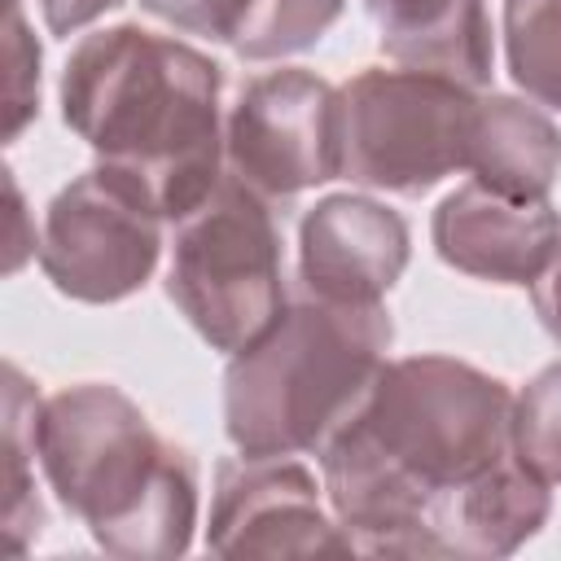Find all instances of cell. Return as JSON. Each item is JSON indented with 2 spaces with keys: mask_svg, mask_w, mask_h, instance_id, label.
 I'll return each instance as SVG.
<instances>
[{
  "mask_svg": "<svg viewBox=\"0 0 561 561\" xmlns=\"http://www.w3.org/2000/svg\"><path fill=\"white\" fill-rule=\"evenodd\" d=\"M408 254V219L368 193H329L298 228L302 285L333 302H381L399 285Z\"/></svg>",
  "mask_w": 561,
  "mask_h": 561,
  "instance_id": "8fae6325",
  "label": "cell"
},
{
  "mask_svg": "<svg viewBox=\"0 0 561 561\" xmlns=\"http://www.w3.org/2000/svg\"><path fill=\"white\" fill-rule=\"evenodd\" d=\"M473 88L408 66H368L337 88L342 180L377 193L421 197L469 171Z\"/></svg>",
  "mask_w": 561,
  "mask_h": 561,
  "instance_id": "8992f818",
  "label": "cell"
},
{
  "mask_svg": "<svg viewBox=\"0 0 561 561\" xmlns=\"http://www.w3.org/2000/svg\"><path fill=\"white\" fill-rule=\"evenodd\" d=\"M513 451L548 486H561V364H548L513 394Z\"/></svg>",
  "mask_w": 561,
  "mask_h": 561,
  "instance_id": "ac0fdd59",
  "label": "cell"
},
{
  "mask_svg": "<svg viewBox=\"0 0 561 561\" xmlns=\"http://www.w3.org/2000/svg\"><path fill=\"white\" fill-rule=\"evenodd\" d=\"M118 4L123 0H39V13L53 35H79L83 26H92L96 18H105Z\"/></svg>",
  "mask_w": 561,
  "mask_h": 561,
  "instance_id": "603a6c76",
  "label": "cell"
},
{
  "mask_svg": "<svg viewBox=\"0 0 561 561\" xmlns=\"http://www.w3.org/2000/svg\"><path fill=\"white\" fill-rule=\"evenodd\" d=\"M346 0H254L237 39L228 44L245 61H280L311 48L337 18Z\"/></svg>",
  "mask_w": 561,
  "mask_h": 561,
  "instance_id": "e0dca14e",
  "label": "cell"
},
{
  "mask_svg": "<svg viewBox=\"0 0 561 561\" xmlns=\"http://www.w3.org/2000/svg\"><path fill=\"white\" fill-rule=\"evenodd\" d=\"M219 61L136 22L83 35L61 70L66 127L167 224L224 180Z\"/></svg>",
  "mask_w": 561,
  "mask_h": 561,
  "instance_id": "7a4b0ae2",
  "label": "cell"
},
{
  "mask_svg": "<svg viewBox=\"0 0 561 561\" xmlns=\"http://www.w3.org/2000/svg\"><path fill=\"white\" fill-rule=\"evenodd\" d=\"M162 215L110 167H88L44 210L39 267L75 302H123L162 254Z\"/></svg>",
  "mask_w": 561,
  "mask_h": 561,
  "instance_id": "52a82bcc",
  "label": "cell"
},
{
  "mask_svg": "<svg viewBox=\"0 0 561 561\" xmlns=\"http://www.w3.org/2000/svg\"><path fill=\"white\" fill-rule=\"evenodd\" d=\"M504 61L535 105L561 114V0H504Z\"/></svg>",
  "mask_w": 561,
  "mask_h": 561,
  "instance_id": "2e32d148",
  "label": "cell"
},
{
  "mask_svg": "<svg viewBox=\"0 0 561 561\" xmlns=\"http://www.w3.org/2000/svg\"><path fill=\"white\" fill-rule=\"evenodd\" d=\"M171 228L167 298L180 316L224 355L259 342L289 307L272 202L224 171V180Z\"/></svg>",
  "mask_w": 561,
  "mask_h": 561,
  "instance_id": "5b68a950",
  "label": "cell"
},
{
  "mask_svg": "<svg viewBox=\"0 0 561 561\" xmlns=\"http://www.w3.org/2000/svg\"><path fill=\"white\" fill-rule=\"evenodd\" d=\"M224 167L267 202L337 180V88L302 66L245 79L224 118Z\"/></svg>",
  "mask_w": 561,
  "mask_h": 561,
  "instance_id": "ba28073f",
  "label": "cell"
},
{
  "mask_svg": "<svg viewBox=\"0 0 561 561\" xmlns=\"http://www.w3.org/2000/svg\"><path fill=\"white\" fill-rule=\"evenodd\" d=\"M456 0H364L368 18L377 22V35H381V48L386 44H399L408 35H416L421 26L438 22Z\"/></svg>",
  "mask_w": 561,
  "mask_h": 561,
  "instance_id": "44dd1931",
  "label": "cell"
},
{
  "mask_svg": "<svg viewBox=\"0 0 561 561\" xmlns=\"http://www.w3.org/2000/svg\"><path fill=\"white\" fill-rule=\"evenodd\" d=\"M381 53L394 66L443 75L460 88L482 92L495 70V31H491L486 0H456L438 22L421 26L399 44H386Z\"/></svg>",
  "mask_w": 561,
  "mask_h": 561,
  "instance_id": "5bb4252c",
  "label": "cell"
},
{
  "mask_svg": "<svg viewBox=\"0 0 561 561\" xmlns=\"http://www.w3.org/2000/svg\"><path fill=\"white\" fill-rule=\"evenodd\" d=\"M250 4L254 0H140V9L153 13L158 22L210 44H232Z\"/></svg>",
  "mask_w": 561,
  "mask_h": 561,
  "instance_id": "ffe728a7",
  "label": "cell"
},
{
  "mask_svg": "<svg viewBox=\"0 0 561 561\" xmlns=\"http://www.w3.org/2000/svg\"><path fill=\"white\" fill-rule=\"evenodd\" d=\"M4 197H9V241H4V272L13 276L26 259L39 254V232L26 215V202H22V188L13 180V171H4Z\"/></svg>",
  "mask_w": 561,
  "mask_h": 561,
  "instance_id": "7402d4cb",
  "label": "cell"
},
{
  "mask_svg": "<svg viewBox=\"0 0 561 561\" xmlns=\"http://www.w3.org/2000/svg\"><path fill=\"white\" fill-rule=\"evenodd\" d=\"M530 302H535V316H539L543 333L561 346V250H557L552 263L530 280Z\"/></svg>",
  "mask_w": 561,
  "mask_h": 561,
  "instance_id": "cb8c5ba5",
  "label": "cell"
},
{
  "mask_svg": "<svg viewBox=\"0 0 561 561\" xmlns=\"http://www.w3.org/2000/svg\"><path fill=\"white\" fill-rule=\"evenodd\" d=\"M430 237L438 259L465 276L530 285L561 250V210L548 197H508L469 175L438 202Z\"/></svg>",
  "mask_w": 561,
  "mask_h": 561,
  "instance_id": "30bf717a",
  "label": "cell"
},
{
  "mask_svg": "<svg viewBox=\"0 0 561 561\" xmlns=\"http://www.w3.org/2000/svg\"><path fill=\"white\" fill-rule=\"evenodd\" d=\"M35 456L48 491L96 548L127 561L188 552L197 526V465L167 443L140 403L110 381H79L39 399Z\"/></svg>",
  "mask_w": 561,
  "mask_h": 561,
  "instance_id": "3957f363",
  "label": "cell"
},
{
  "mask_svg": "<svg viewBox=\"0 0 561 561\" xmlns=\"http://www.w3.org/2000/svg\"><path fill=\"white\" fill-rule=\"evenodd\" d=\"M469 175L508 197H548L561 175V127L530 96L482 92L469 136Z\"/></svg>",
  "mask_w": 561,
  "mask_h": 561,
  "instance_id": "4fadbf2b",
  "label": "cell"
},
{
  "mask_svg": "<svg viewBox=\"0 0 561 561\" xmlns=\"http://www.w3.org/2000/svg\"><path fill=\"white\" fill-rule=\"evenodd\" d=\"M4 61H9V83H4V140H18L22 127L39 114V44H35V35L26 26L22 0H9Z\"/></svg>",
  "mask_w": 561,
  "mask_h": 561,
  "instance_id": "d6986e66",
  "label": "cell"
},
{
  "mask_svg": "<svg viewBox=\"0 0 561 561\" xmlns=\"http://www.w3.org/2000/svg\"><path fill=\"white\" fill-rule=\"evenodd\" d=\"M206 548L219 557L351 552L324 482L298 456H241L215 469Z\"/></svg>",
  "mask_w": 561,
  "mask_h": 561,
  "instance_id": "9c48e42d",
  "label": "cell"
},
{
  "mask_svg": "<svg viewBox=\"0 0 561 561\" xmlns=\"http://www.w3.org/2000/svg\"><path fill=\"white\" fill-rule=\"evenodd\" d=\"M513 456V390L451 355L386 359L364 408L320 451L351 552L438 557L443 508Z\"/></svg>",
  "mask_w": 561,
  "mask_h": 561,
  "instance_id": "6da1fadb",
  "label": "cell"
},
{
  "mask_svg": "<svg viewBox=\"0 0 561 561\" xmlns=\"http://www.w3.org/2000/svg\"><path fill=\"white\" fill-rule=\"evenodd\" d=\"M552 513V486L513 451L473 478L438 517V557H504L517 552Z\"/></svg>",
  "mask_w": 561,
  "mask_h": 561,
  "instance_id": "7c38bea8",
  "label": "cell"
},
{
  "mask_svg": "<svg viewBox=\"0 0 561 561\" xmlns=\"http://www.w3.org/2000/svg\"><path fill=\"white\" fill-rule=\"evenodd\" d=\"M39 390L26 381L18 364H4V504H0V526H4V548L26 552L31 539L44 530V504L35 491V412H39Z\"/></svg>",
  "mask_w": 561,
  "mask_h": 561,
  "instance_id": "9a60e30c",
  "label": "cell"
},
{
  "mask_svg": "<svg viewBox=\"0 0 561 561\" xmlns=\"http://www.w3.org/2000/svg\"><path fill=\"white\" fill-rule=\"evenodd\" d=\"M381 302L298 298L224 373V430L241 456H320L390 359Z\"/></svg>",
  "mask_w": 561,
  "mask_h": 561,
  "instance_id": "277c9868",
  "label": "cell"
}]
</instances>
